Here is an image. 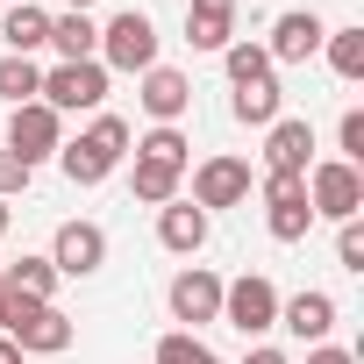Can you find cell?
Instances as JSON below:
<instances>
[{
    "label": "cell",
    "instance_id": "cell-2",
    "mask_svg": "<svg viewBox=\"0 0 364 364\" xmlns=\"http://www.w3.org/2000/svg\"><path fill=\"white\" fill-rule=\"evenodd\" d=\"M129 122L122 114H93V129H79L65 150H58V164H65V178H72V186H100V178L129 157Z\"/></svg>",
    "mask_w": 364,
    "mask_h": 364
},
{
    "label": "cell",
    "instance_id": "cell-29",
    "mask_svg": "<svg viewBox=\"0 0 364 364\" xmlns=\"http://www.w3.org/2000/svg\"><path fill=\"white\" fill-rule=\"evenodd\" d=\"M15 193H29V164L15 150H0V200H15Z\"/></svg>",
    "mask_w": 364,
    "mask_h": 364
},
{
    "label": "cell",
    "instance_id": "cell-13",
    "mask_svg": "<svg viewBox=\"0 0 364 364\" xmlns=\"http://www.w3.org/2000/svg\"><path fill=\"white\" fill-rule=\"evenodd\" d=\"M243 200H250V164H243V157H208V164L193 171V208H200V215L243 208Z\"/></svg>",
    "mask_w": 364,
    "mask_h": 364
},
{
    "label": "cell",
    "instance_id": "cell-27",
    "mask_svg": "<svg viewBox=\"0 0 364 364\" xmlns=\"http://www.w3.org/2000/svg\"><path fill=\"white\" fill-rule=\"evenodd\" d=\"M336 157H343V164H364V107H343V122H336Z\"/></svg>",
    "mask_w": 364,
    "mask_h": 364
},
{
    "label": "cell",
    "instance_id": "cell-26",
    "mask_svg": "<svg viewBox=\"0 0 364 364\" xmlns=\"http://www.w3.org/2000/svg\"><path fill=\"white\" fill-rule=\"evenodd\" d=\"M215 350L193 336V328H171V336H157V364H208Z\"/></svg>",
    "mask_w": 364,
    "mask_h": 364
},
{
    "label": "cell",
    "instance_id": "cell-7",
    "mask_svg": "<svg viewBox=\"0 0 364 364\" xmlns=\"http://www.w3.org/2000/svg\"><path fill=\"white\" fill-rule=\"evenodd\" d=\"M222 321H229L236 336H264V328H279V286H272L264 272L229 279V286H222Z\"/></svg>",
    "mask_w": 364,
    "mask_h": 364
},
{
    "label": "cell",
    "instance_id": "cell-20",
    "mask_svg": "<svg viewBox=\"0 0 364 364\" xmlns=\"http://www.w3.org/2000/svg\"><path fill=\"white\" fill-rule=\"evenodd\" d=\"M50 50H58L65 65H79V58H93V50H100V22H93V15H79V8H65V15H50Z\"/></svg>",
    "mask_w": 364,
    "mask_h": 364
},
{
    "label": "cell",
    "instance_id": "cell-32",
    "mask_svg": "<svg viewBox=\"0 0 364 364\" xmlns=\"http://www.w3.org/2000/svg\"><path fill=\"white\" fill-rule=\"evenodd\" d=\"M0 364H22V350H15V343H8V336H0Z\"/></svg>",
    "mask_w": 364,
    "mask_h": 364
},
{
    "label": "cell",
    "instance_id": "cell-24",
    "mask_svg": "<svg viewBox=\"0 0 364 364\" xmlns=\"http://www.w3.org/2000/svg\"><path fill=\"white\" fill-rule=\"evenodd\" d=\"M43 93V72L29 65V58H0V100H8V107H29Z\"/></svg>",
    "mask_w": 364,
    "mask_h": 364
},
{
    "label": "cell",
    "instance_id": "cell-36",
    "mask_svg": "<svg viewBox=\"0 0 364 364\" xmlns=\"http://www.w3.org/2000/svg\"><path fill=\"white\" fill-rule=\"evenodd\" d=\"M0 286H8V257H0Z\"/></svg>",
    "mask_w": 364,
    "mask_h": 364
},
{
    "label": "cell",
    "instance_id": "cell-19",
    "mask_svg": "<svg viewBox=\"0 0 364 364\" xmlns=\"http://www.w3.org/2000/svg\"><path fill=\"white\" fill-rule=\"evenodd\" d=\"M0 36H8V58H29L50 43V15L36 0H8V15H0Z\"/></svg>",
    "mask_w": 364,
    "mask_h": 364
},
{
    "label": "cell",
    "instance_id": "cell-23",
    "mask_svg": "<svg viewBox=\"0 0 364 364\" xmlns=\"http://www.w3.org/2000/svg\"><path fill=\"white\" fill-rule=\"evenodd\" d=\"M321 58L336 79H364V29H328L321 36Z\"/></svg>",
    "mask_w": 364,
    "mask_h": 364
},
{
    "label": "cell",
    "instance_id": "cell-5",
    "mask_svg": "<svg viewBox=\"0 0 364 364\" xmlns=\"http://www.w3.org/2000/svg\"><path fill=\"white\" fill-rule=\"evenodd\" d=\"M50 114H100V100H107V65L100 58H79V65H58V72H43V93H36Z\"/></svg>",
    "mask_w": 364,
    "mask_h": 364
},
{
    "label": "cell",
    "instance_id": "cell-8",
    "mask_svg": "<svg viewBox=\"0 0 364 364\" xmlns=\"http://www.w3.org/2000/svg\"><path fill=\"white\" fill-rule=\"evenodd\" d=\"M264 229H272V243H300V236L314 229L307 178H293V171H264Z\"/></svg>",
    "mask_w": 364,
    "mask_h": 364
},
{
    "label": "cell",
    "instance_id": "cell-31",
    "mask_svg": "<svg viewBox=\"0 0 364 364\" xmlns=\"http://www.w3.org/2000/svg\"><path fill=\"white\" fill-rule=\"evenodd\" d=\"M243 364H286V350H272V343H257V350H250Z\"/></svg>",
    "mask_w": 364,
    "mask_h": 364
},
{
    "label": "cell",
    "instance_id": "cell-25",
    "mask_svg": "<svg viewBox=\"0 0 364 364\" xmlns=\"http://www.w3.org/2000/svg\"><path fill=\"white\" fill-rule=\"evenodd\" d=\"M222 65H229V86H264V79H272L264 43H229V50H222Z\"/></svg>",
    "mask_w": 364,
    "mask_h": 364
},
{
    "label": "cell",
    "instance_id": "cell-11",
    "mask_svg": "<svg viewBox=\"0 0 364 364\" xmlns=\"http://www.w3.org/2000/svg\"><path fill=\"white\" fill-rule=\"evenodd\" d=\"M171 321H186V328H208V321H222V279L208 272V264H186L171 279Z\"/></svg>",
    "mask_w": 364,
    "mask_h": 364
},
{
    "label": "cell",
    "instance_id": "cell-21",
    "mask_svg": "<svg viewBox=\"0 0 364 364\" xmlns=\"http://www.w3.org/2000/svg\"><path fill=\"white\" fill-rule=\"evenodd\" d=\"M229 114H236L243 129H272V122L286 114V93H279V79H264V86H236Z\"/></svg>",
    "mask_w": 364,
    "mask_h": 364
},
{
    "label": "cell",
    "instance_id": "cell-18",
    "mask_svg": "<svg viewBox=\"0 0 364 364\" xmlns=\"http://www.w3.org/2000/svg\"><path fill=\"white\" fill-rule=\"evenodd\" d=\"M186 43L193 50H229L236 43V0H186Z\"/></svg>",
    "mask_w": 364,
    "mask_h": 364
},
{
    "label": "cell",
    "instance_id": "cell-15",
    "mask_svg": "<svg viewBox=\"0 0 364 364\" xmlns=\"http://www.w3.org/2000/svg\"><path fill=\"white\" fill-rule=\"evenodd\" d=\"M136 100H143V114H150L157 129H178V114L193 107V79H186V72H171V65H150Z\"/></svg>",
    "mask_w": 364,
    "mask_h": 364
},
{
    "label": "cell",
    "instance_id": "cell-16",
    "mask_svg": "<svg viewBox=\"0 0 364 364\" xmlns=\"http://www.w3.org/2000/svg\"><path fill=\"white\" fill-rule=\"evenodd\" d=\"M279 328H286V336H300V343L314 350V343H321V336L336 328V300H328L321 286H307V293L279 300Z\"/></svg>",
    "mask_w": 364,
    "mask_h": 364
},
{
    "label": "cell",
    "instance_id": "cell-4",
    "mask_svg": "<svg viewBox=\"0 0 364 364\" xmlns=\"http://www.w3.org/2000/svg\"><path fill=\"white\" fill-rule=\"evenodd\" d=\"M93 58H100L107 72H136V79H143V72L157 65V22H150L143 8H122V15L100 29V50H93Z\"/></svg>",
    "mask_w": 364,
    "mask_h": 364
},
{
    "label": "cell",
    "instance_id": "cell-17",
    "mask_svg": "<svg viewBox=\"0 0 364 364\" xmlns=\"http://www.w3.org/2000/svg\"><path fill=\"white\" fill-rule=\"evenodd\" d=\"M208 215L193 208V200H171V208H157V243L171 250V257H200L208 250Z\"/></svg>",
    "mask_w": 364,
    "mask_h": 364
},
{
    "label": "cell",
    "instance_id": "cell-6",
    "mask_svg": "<svg viewBox=\"0 0 364 364\" xmlns=\"http://www.w3.org/2000/svg\"><path fill=\"white\" fill-rule=\"evenodd\" d=\"M307 208L328 215V222H357V215H364V171L343 164V157L307 164Z\"/></svg>",
    "mask_w": 364,
    "mask_h": 364
},
{
    "label": "cell",
    "instance_id": "cell-1",
    "mask_svg": "<svg viewBox=\"0 0 364 364\" xmlns=\"http://www.w3.org/2000/svg\"><path fill=\"white\" fill-rule=\"evenodd\" d=\"M186 157H193L186 129H150V136L136 143L129 193H136L143 208H171V200H178V178H186Z\"/></svg>",
    "mask_w": 364,
    "mask_h": 364
},
{
    "label": "cell",
    "instance_id": "cell-35",
    "mask_svg": "<svg viewBox=\"0 0 364 364\" xmlns=\"http://www.w3.org/2000/svg\"><path fill=\"white\" fill-rule=\"evenodd\" d=\"M65 8H79V15H86V8H93V0H65Z\"/></svg>",
    "mask_w": 364,
    "mask_h": 364
},
{
    "label": "cell",
    "instance_id": "cell-22",
    "mask_svg": "<svg viewBox=\"0 0 364 364\" xmlns=\"http://www.w3.org/2000/svg\"><path fill=\"white\" fill-rule=\"evenodd\" d=\"M8 293H15V300H50V293H58L50 257H8Z\"/></svg>",
    "mask_w": 364,
    "mask_h": 364
},
{
    "label": "cell",
    "instance_id": "cell-12",
    "mask_svg": "<svg viewBox=\"0 0 364 364\" xmlns=\"http://www.w3.org/2000/svg\"><path fill=\"white\" fill-rule=\"evenodd\" d=\"M321 36H328V22H321L314 8H286V15L272 22V43H264L272 72H279V65H307V58L321 50Z\"/></svg>",
    "mask_w": 364,
    "mask_h": 364
},
{
    "label": "cell",
    "instance_id": "cell-14",
    "mask_svg": "<svg viewBox=\"0 0 364 364\" xmlns=\"http://www.w3.org/2000/svg\"><path fill=\"white\" fill-rule=\"evenodd\" d=\"M307 164H314V122L279 114V122L264 129V171H293V178H307Z\"/></svg>",
    "mask_w": 364,
    "mask_h": 364
},
{
    "label": "cell",
    "instance_id": "cell-3",
    "mask_svg": "<svg viewBox=\"0 0 364 364\" xmlns=\"http://www.w3.org/2000/svg\"><path fill=\"white\" fill-rule=\"evenodd\" d=\"M8 336L22 357H58V350H72V314L58 307V300H15L8 293Z\"/></svg>",
    "mask_w": 364,
    "mask_h": 364
},
{
    "label": "cell",
    "instance_id": "cell-30",
    "mask_svg": "<svg viewBox=\"0 0 364 364\" xmlns=\"http://www.w3.org/2000/svg\"><path fill=\"white\" fill-rule=\"evenodd\" d=\"M307 364H357V357H350V350H336V343H314V350H307Z\"/></svg>",
    "mask_w": 364,
    "mask_h": 364
},
{
    "label": "cell",
    "instance_id": "cell-28",
    "mask_svg": "<svg viewBox=\"0 0 364 364\" xmlns=\"http://www.w3.org/2000/svg\"><path fill=\"white\" fill-rule=\"evenodd\" d=\"M336 264H343V272H364V229H357V222L336 229Z\"/></svg>",
    "mask_w": 364,
    "mask_h": 364
},
{
    "label": "cell",
    "instance_id": "cell-33",
    "mask_svg": "<svg viewBox=\"0 0 364 364\" xmlns=\"http://www.w3.org/2000/svg\"><path fill=\"white\" fill-rule=\"evenodd\" d=\"M8 222H15V208H8V200H0V236H8Z\"/></svg>",
    "mask_w": 364,
    "mask_h": 364
},
{
    "label": "cell",
    "instance_id": "cell-9",
    "mask_svg": "<svg viewBox=\"0 0 364 364\" xmlns=\"http://www.w3.org/2000/svg\"><path fill=\"white\" fill-rule=\"evenodd\" d=\"M8 150L36 171L43 157H58L65 150V114H50L43 100H29V107H8Z\"/></svg>",
    "mask_w": 364,
    "mask_h": 364
},
{
    "label": "cell",
    "instance_id": "cell-37",
    "mask_svg": "<svg viewBox=\"0 0 364 364\" xmlns=\"http://www.w3.org/2000/svg\"><path fill=\"white\" fill-rule=\"evenodd\" d=\"M208 364H222V357H208Z\"/></svg>",
    "mask_w": 364,
    "mask_h": 364
},
{
    "label": "cell",
    "instance_id": "cell-10",
    "mask_svg": "<svg viewBox=\"0 0 364 364\" xmlns=\"http://www.w3.org/2000/svg\"><path fill=\"white\" fill-rule=\"evenodd\" d=\"M100 264H107V229L100 222H65L50 236V272L58 279H93Z\"/></svg>",
    "mask_w": 364,
    "mask_h": 364
},
{
    "label": "cell",
    "instance_id": "cell-34",
    "mask_svg": "<svg viewBox=\"0 0 364 364\" xmlns=\"http://www.w3.org/2000/svg\"><path fill=\"white\" fill-rule=\"evenodd\" d=\"M0 328H8V286H0Z\"/></svg>",
    "mask_w": 364,
    "mask_h": 364
}]
</instances>
